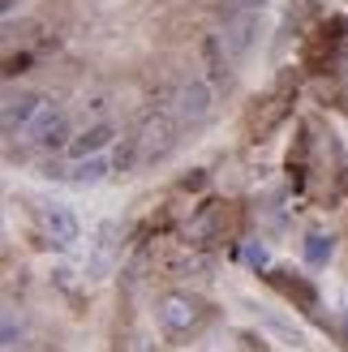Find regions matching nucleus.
<instances>
[{"label": "nucleus", "instance_id": "1", "mask_svg": "<svg viewBox=\"0 0 348 352\" xmlns=\"http://www.w3.org/2000/svg\"><path fill=\"white\" fill-rule=\"evenodd\" d=\"M177 116H172V99L160 103V108H151L142 116V129L133 133V146H138V168H151V164H160L164 155L172 151V142H177Z\"/></svg>", "mask_w": 348, "mask_h": 352}, {"label": "nucleus", "instance_id": "2", "mask_svg": "<svg viewBox=\"0 0 348 352\" xmlns=\"http://www.w3.org/2000/svg\"><path fill=\"white\" fill-rule=\"evenodd\" d=\"M211 108H215V82L202 78V74H189V78L177 86V95H172V116H177L181 129L206 125Z\"/></svg>", "mask_w": 348, "mask_h": 352}, {"label": "nucleus", "instance_id": "3", "mask_svg": "<svg viewBox=\"0 0 348 352\" xmlns=\"http://www.w3.org/2000/svg\"><path fill=\"white\" fill-rule=\"evenodd\" d=\"M47 103L52 99L43 91H30V86H26V91H9L5 95V112H0V116H5V138H9V142L17 133H30V125L39 120V112L47 108Z\"/></svg>", "mask_w": 348, "mask_h": 352}, {"label": "nucleus", "instance_id": "4", "mask_svg": "<svg viewBox=\"0 0 348 352\" xmlns=\"http://www.w3.org/2000/svg\"><path fill=\"white\" fill-rule=\"evenodd\" d=\"M30 142L39 151H65L69 142H74V129H69V112L56 108V103H47V108L39 112V120L30 125Z\"/></svg>", "mask_w": 348, "mask_h": 352}, {"label": "nucleus", "instance_id": "5", "mask_svg": "<svg viewBox=\"0 0 348 352\" xmlns=\"http://www.w3.org/2000/svg\"><path fill=\"white\" fill-rule=\"evenodd\" d=\"M112 142H116V125L108 116H99L82 133H74V142L65 146V155H69V164H78V160H91V155H108Z\"/></svg>", "mask_w": 348, "mask_h": 352}, {"label": "nucleus", "instance_id": "6", "mask_svg": "<svg viewBox=\"0 0 348 352\" xmlns=\"http://www.w3.org/2000/svg\"><path fill=\"white\" fill-rule=\"evenodd\" d=\"M39 223H43V236L56 245V250H69L78 236H82V223H78V215L69 206H61V202H52V206H43L39 210Z\"/></svg>", "mask_w": 348, "mask_h": 352}, {"label": "nucleus", "instance_id": "7", "mask_svg": "<svg viewBox=\"0 0 348 352\" xmlns=\"http://www.w3.org/2000/svg\"><path fill=\"white\" fill-rule=\"evenodd\" d=\"M160 327L168 336H189L198 327V305L189 296H164L160 301Z\"/></svg>", "mask_w": 348, "mask_h": 352}, {"label": "nucleus", "instance_id": "8", "mask_svg": "<svg viewBox=\"0 0 348 352\" xmlns=\"http://www.w3.org/2000/svg\"><path fill=\"white\" fill-rule=\"evenodd\" d=\"M112 176V160L108 155H91V160H78V164H69L65 168V176L61 181H69V185H99V181H108Z\"/></svg>", "mask_w": 348, "mask_h": 352}, {"label": "nucleus", "instance_id": "9", "mask_svg": "<svg viewBox=\"0 0 348 352\" xmlns=\"http://www.w3.org/2000/svg\"><path fill=\"white\" fill-rule=\"evenodd\" d=\"M331 250H336L331 236H323V232H309L305 236V262H309V267H323V262L331 258Z\"/></svg>", "mask_w": 348, "mask_h": 352}, {"label": "nucleus", "instance_id": "10", "mask_svg": "<svg viewBox=\"0 0 348 352\" xmlns=\"http://www.w3.org/2000/svg\"><path fill=\"white\" fill-rule=\"evenodd\" d=\"M22 340H26V327H17V314L9 309L5 314V352H17V348H22Z\"/></svg>", "mask_w": 348, "mask_h": 352}, {"label": "nucleus", "instance_id": "11", "mask_svg": "<svg viewBox=\"0 0 348 352\" xmlns=\"http://www.w3.org/2000/svg\"><path fill=\"white\" fill-rule=\"evenodd\" d=\"M228 5V13H263L267 0H224Z\"/></svg>", "mask_w": 348, "mask_h": 352}, {"label": "nucleus", "instance_id": "12", "mask_svg": "<svg viewBox=\"0 0 348 352\" xmlns=\"http://www.w3.org/2000/svg\"><path fill=\"white\" fill-rule=\"evenodd\" d=\"M13 13H17V0H5V22H13Z\"/></svg>", "mask_w": 348, "mask_h": 352}]
</instances>
